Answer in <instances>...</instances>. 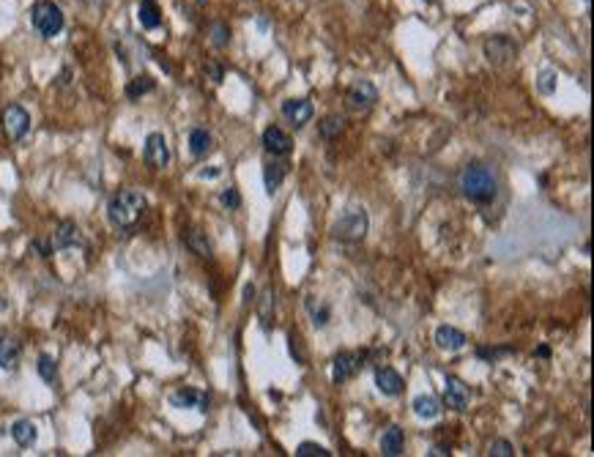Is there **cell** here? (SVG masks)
Here are the masks:
<instances>
[{
  "label": "cell",
  "mask_w": 594,
  "mask_h": 457,
  "mask_svg": "<svg viewBox=\"0 0 594 457\" xmlns=\"http://www.w3.org/2000/svg\"><path fill=\"white\" fill-rule=\"evenodd\" d=\"M460 192L469 197L471 203H490L499 195V175L488 162L474 159L460 170Z\"/></svg>",
  "instance_id": "6da1fadb"
},
{
  "label": "cell",
  "mask_w": 594,
  "mask_h": 457,
  "mask_svg": "<svg viewBox=\"0 0 594 457\" xmlns=\"http://www.w3.org/2000/svg\"><path fill=\"white\" fill-rule=\"evenodd\" d=\"M146 208H148V200H146L143 192H137V189H121V192H115V195L110 197V203H107V219L115 228L126 230L143 219Z\"/></svg>",
  "instance_id": "7a4b0ae2"
},
{
  "label": "cell",
  "mask_w": 594,
  "mask_h": 457,
  "mask_svg": "<svg viewBox=\"0 0 594 457\" xmlns=\"http://www.w3.org/2000/svg\"><path fill=\"white\" fill-rule=\"evenodd\" d=\"M367 230H370L367 211L365 208H351L332 225V235L337 241H345V244H356V241H362L367 235Z\"/></svg>",
  "instance_id": "3957f363"
},
{
  "label": "cell",
  "mask_w": 594,
  "mask_h": 457,
  "mask_svg": "<svg viewBox=\"0 0 594 457\" xmlns=\"http://www.w3.org/2000/svg\"><path fill=\"white\" fill-rule=\"evenodd\" d=\"M31 20H33V28L41 33L44 38H55L63 31V11L61 6L52 3V0H38L33 6Z\"/></svg>",
  "instance_id": "277c9868"
},
{
  "label": "cell",
  "mask_w": 594,
  "mask_h": 457,
  "mask_svg": "<svg viewBox=\"0 0 594 457\" xmlns=\"http://www.w3.org/2000/svg\"><path fill=\"white\" fill-rule=\"evenodd\" d=\"M0 124H3L6 134H8L14 143H20V140H25L28 131H31V115H28V110H25L22 104H8V107L3 110V115H0Z\"/></svg>",
  "instance_id": "5b68a950"
},
{
  "label": "cell",
  "mask_w": 594,
  "mask_h": 457,
  "mask_svg": "<svg viewBox=\"0 0 594 457\" xmlns=\"http://www.w3.org/2000/svg\"><path fill=\"white\" fill-rule=\"evenodd\" d=\"M143 159H146V164H148V167H154V170L167 167V162H170V148H167V140H164V134L151 131V134L146 137V145H143Z\"/></svg>",
  "instance_id": "8992f818"
},
{
  "label": "cell",
  "mask_w": 594,
  "mask_h": 457,
  "mask_svg": "<svg viewBox=\"0 0 594 457\" xmlns=\"http://www.w3.org/2000/svg\"><path fill=\"white\" fill-rule=\"evenodd\" d=\"M515 55H518V44H515L509 36H490V38L485 41V58H488L493 66L509 64Z\"/></svg>",
  "instance_id": "52a82bcc"
},
{
  "label": "cell",
  "mask_w": 594,
  "mask_h": 457,
  "mask_svg": "<svg viewBox=\"0 0 594 457\" xmlns=\"http://www.w3.org/2000/svg\"><path fill=\"white\" fill-rule=\"evenodd\" d=\"M345 99H348V107H353V110H370V107H376L378 91L370 80H356L348 88Z\"/></svg>",
  "instance_id": "ba28073f"
},
{
  "label": "cell",
  "mask_w": 594,
  "mask_h": 457,
  "mask_svg": "<svg viewBox=\"0 0 594 457\" xmlns=\"http://www.w3.org/2000/svg\"><path fill=\"white\" fill-rule=\"evenodd\" d=\"M170 402H173L176 408H189V411L206 414L211 400H208V394L195 389V386H181V389H176V392L170 394Z\"/></svg>",
  "instance_id": "9c48e42d"
},
{
  "label": "cell",
  "mask_w": 594,
  "mask_h": 457,
  "mask_svg": "<svg viewBox=\"0 0 594 457\" xmlns=\"http://www.w3.org/2000/svg\"><path fill=\"white\" fill-rule=\"evenodd\" d=\"M444 402L446 408L452 411H466L471 402V389L460 381V378H446V386H444Z\"/></svg>",
  "instance_id": "30bf717a"
},
{
  "label": "cell",
  "mask_w": 594,
  "mask_h": 457,
  "mask_svg": "<svg viewBox=\"0 0 594 457\" xmlns=\"http://www.w3.org/2000/svg\"><path fill=\"white\" fill-rule=\"evenodd\" d=\"M282 115H285L296 129H302V126L315 115V107L310 99H288V101H282Z\"/></svg>",
  "instance_id": "8fae6325"
},
{
  "label": "cell",
  "mask_w": 594,
  "mask_h": 457,
  "mask_svg": "<svg viewBox=\"0 0 594 457\" xmlns=\"http://www.w3.org/2000/svg\"><path fill=\"white\" fill-rule=\"evenodd\" d=\"M263 148H266L269 154H274V157H288L290 148H293V140H290V134H285L280 126H269V129L263 131Z\"/></svg>",
  "instance_id": "7c38bea8"
},
{
  "label": "cell",
  "mask_w": 594,
  "mask_h": 457,
  "mask_svg": "<svg viewBox=\"0 0 594 457\" xmlns=\"http://www.w3.org/2000/svg\"><path fill=\"white\" fill-rule=\"evenodd\" d=\"M359 367H362V356H356V354H337L334 361H332V381L334 384H343V381L356 375Z\"/></svg>",
  "instance_id": "4fadbf2b"
},
{
  "label": "cell",
  "mask_w": 594,
  "mask_h": 457,
  "mask_svg": "<svg viewBox=\"0 0 594 457\" xmlns=\"http://www.w3.org/2000/svg\"><path fill=\"white\" fill-rule=\"evenodd\" d=\"M80 244H83V233L71 219L61 222L52 233V249H71V247H80Z\"/></svg>",
  "instance_id": "5bb4252c"
},
{
  "label": "cell",
  "mask_w": 594,
  "mask_h": 457,
  "mask_svg": "<svg viewBox=\"0 0 594 457\" xmlns=\"http://www.w3.org/2000/svg\"><path fill=\"white\" fill-rule=\"evenodd\" d=\"M376 386H378V392L386 394V397H397V394L403 392V378H400V372L392 370V367H378Z\"/></svg>",
  "instance_id": "9a60e30c"
},
{
  "label": "cell",
  "mask_w": 594,
  "mask_h": 457,
  "mask_svg": "<svg viewBox=\"0 0 594 457\" xmlns=\"http://www.w3.org/2000/svg\"><path fill=\"white\" fill-rule=\"evenodd\" d=\"M403 447H406V433H403V427L392 425L383 430V435H381V452L383 457H400L403 455Z\"/></svg>",
  "instance_id": "2e32d148"
},
{
  "label": "cell",
  "mask_w": 594,
  "mask_h": 457,
  "mask_svg": "<svg viewBox=\"0 0 594 457\" xmlns=\"http://www.w3.org/2000/svg\"><path fill=\"white\" fill-rule=\"evenodd\" d=\"M189 151H192L195 159L208 157V154L214 151V137H211V131L203 129V126H195V129L189 131Z\"/></svg>",
  "instance_id": "e0dca14e"
},
{
  "label": "cell",
  "mask_w": 594,
  "mask_h": 457,
  "mask_svg": "<svg viewBox=\"0 0 594 457\" xmlns=\"http://www.w3.org/2000/svg\"><path fill=\"white\" fill-rule=\"evenodd\" d=\"M466 334L455 326H438L436 328V345L441 351H460L466 348Z\"/></svg>",
  "instance_id": "ac0fdd59"
},
{
  "label": "cell",
  "mask_w": 594,
  "mask_h": 457,
  "mask_svg": "<svg viewBox=\"0 0 594 457\" xmlns=\"http://www.w3.org/2000/svg\"><path fill=\"white\" fill-rule=\"evenodd\" d=\"M411 408H413V414L419 419H427V422H433V419L441 416V400H438L436 394H419V397H413Z\"/></svg>",
  "instance_id": "d6986e66"
},
{
  "label": "cell",
  "mask_w": 594,
  "mask_h": 457,
  "mask_svg": "<svg viewBox=\"0 0 594 457\" xmlns=\"http://www.w3.org/2000/svg\"><path fill=\"white\" fill-rule=\"evenodd\" d=\"M184 244H187L189 249L197 255V258H203V261H211V255H214V249H211V241H208V235L203 233V230L197 228H189L184 233Z\"/></svg>",
  "instance_id": "ffe728a7"
},
{
  "label": "cell",
  "mask_w": 594,
  "mask_h": 457,
  "mask_svg": "<svg viewBox=\"0 0 594 457\" xmlns=\"http://www.w3.org/2000/svg\"><path fill=\"white\" fill-rule=\"evenodd\" d=\"M137 20L146 31H154L162 25V11H159L157 0H140V8H137Z\"/></svg>",
  "instance_id": "44dd1931"
},
{
  "label": "cell",
  "mask_w": 594,
  "mask_h": 457,
  "mask_svg": "<svg viewBox=\"0 0 594 457\" xmlns=\"http://www.w3.org/2000/svg\"><path fill=\"white\" fill-rule=\"evenodd\" d=\"M11 438L22 447V449H28L36 444V438H38V430L33 425L31 419H17L14 425H11Z\"/></svg>",
  "instance_id": "7402d4cb"
},
{
  "label": "cell",
  "mask_w": 594,
  "mask_h": 457,
  "mask_svg": "<svg viewBox=\"0 0 594 457\" xmlns=\"http://www.w3.org/2000/svg\"><path fill=\"white\" fill-rule=\"evenodd\" d=\"M20 354H22V348H20V342H17V340H11V337H0V367H3V370H17V364H20Z\"/></svg>",
  "instance_id": "603a6c76"
},
{
  "label": "cell",
  "mask_w": 594,
  "mask_h": 457,
  "mask_svg": "<svg viewBox=\"0 0 594 457\" xmlns=\"http://www.w3.org/2000/svg\"><path fill=\"white\" fill-rule=\"evenodd\" d=\"M285 173H288V167H285L282 162L266 164V170H263V181H266V195L269 197L277 195V189H280L282 181H285Z\"/></svg>",
  "instance_id": "cb8c5ba5"
},
{
  "label": "cell",
  "mask_w": 594,
  "mask_h": 457,
  "mask_svg": "<svg viewBox=\"0 0 594 457\" xmlns=\"http://www.w3.org/2000/svg\"><path fill=\"white\" fill-rule=\"evenodd\" d=\"M154 88H157L154 77H148V74H140V77L129 80V85H126V96H129V99H140V96H146V94H151Z\"/></svg>",
  "instance_id": "d4e9b609"
},
{
  "label": "cell",
  "mask_w": 594,
  "mask_h": 457,
  "mask_svg": "<svg viewBox=\"0 0 594 457\" xmlns=\"http://www.w3.org/2000/svg\"><path fill=\"white\" fill-rule=\"evenodd\" d=\"M345 129V115H326L323 121H320V126H318V131H320V137H326V140H334V137H340Z\"/></svg>",
  "instance_id": "484cf974"
},
{
  "label": "cell",
  "mask_w": 594,
  "mask_h": 457,
  "mask_svg": "<svg viewBox=\"0 0 594 457\" xmlns=\"http://www.w3.org/2000/svg\"><path fill=\"white\" fill-rule=\"evenodd\" d=\"M257 315H260L263 326L271 328V321H274V291H271V288H266V291L260 293V301H257Z\"/></svg>",
  "instance_id": "4316f807"
},
{
  "label": "cell",
  "mask_w": 594,
  "mask_h": 457,
  "mask_svg": "<svg viewBox=\"0 0 594 457\" xmlns=\"http://www.w3.org/2000/svg\"><path fill=\"white\" fill-rule=\"evenodd\" d=\"M36 370H38L41 381H47V384H55V381H58V364H55L52 356L41 354V356H38V364H36Z\"/></svg>",
  "instance_id": "83f0119b"
},
{
  "label": "cell",
  "mask_w": 594,
  "mask_h": 457,
  "mask_svg": "<svg viewBox=\"0 0 594 457\" xmlns=\"http://www.w3.org/2000/svg\"><path fill=\"white\" fill-rule=\"evenodd\" d=\"M307 310H310V315H313V324L318 328H323L329 324V318H332V310H329V304H315V298L307 301Z\"/></svg>",
  "instance_id": "f1b7e54d"
},
{
  "label": "cell",
  "mask_w": 594,
  "mask_h": 457,
  "mask_svg": "<svg viewBox=\"0 0 594 457\" xmlns=\"http://www.w3.org/2000/svg\"><path fill=\"white\" fill-rule=\"evenodd\" d=\"M537 88H539V94H553L556 91V74L551 71V68H542L539 74H537Z\"/></svg>",
  "instance_id": "f546056e"
},
{
  "label": "cell",
  "mask_w": 594,
  "mask_h": 457,
  "mask_svg": "<svg viewBox=\"0 0 594 457\" xmlns=\"http://www.w3.org/2000/svg\"><path fill=\"white\" fill-rule=\"evenodd\" d=\"M332 452L326 449V447H320V444H310V441H304V444H299L296 447V457H329Z\"/></svg>",
  "instance_id": "4dcf8cb0"
},
{
  "label": "cell",
  "mask_w": 594,
  "mask_h": 457,
  "mask_svg": "<svg viewBox=\"0 0 594 457\" xmlns=\"http://www.w3.org/2000/svg\"><path fill=\"white\" fill-rule=\"evenodd\" d=\"M208 36H211L214 47H225V44L230 41V28H227L225 22H214V25L208 28Z\"/></svg>",
  "instance_id": "1f68e13d"
},
{
  "label": "cell",
  "mask_w": 594,
  "mask_h": 457,
  "mask_svg": "<svg viewBox=\"0 0 594 457\" xmlns=\"http://www.w3.org/2000/svg\"><path fill=\"white\" fill-rule=\"evenodd\" d=\"M488 455H490V457H512V455H515V447H512L509 441L499 438V441H493V444H490Z\"/></svg>",
  "instance_id": "d6a6232c"
},
{
  "label": "cell",
  "mask_w": 594,
  "mask_h": 457,
  "mask_svg": "<svg viewBox=\"0 0 594 457\" xmlns=\"http://www.w3.org/2000/svg\"><path fill=\"white\" fill-rule=\"evenodd\" d=\"M219 200H222V205H225V208H239V205H241V195H239V189H236V187L225 189Z\"/></svg>",
  "instance_id": "836d02e7"
},
{
  "label": "cell",
  "mask_w": 594,
  "mask_h": 457,
  "mask_svg": "<svg viewBox=\"0 0 594 457\" xmlns=\"http://www.w3.org/2000/svg\"><path fill=\"white\" fill-rule=\"evenodd\" d=\"M501 354H509V348H479V351H476V356H479V359H496V356H501Z\"/></svg>",
  "instance_id": "e575fe53"
},
{
  "label": "cell",
  "mask_w": 594,
  "mask_h": 457,
  "mask_svg": "<svg viewBox=\"0 0 594 457\" xmlns=\"http://www.w3.org/2000/svg\"><path fill=\"white\" fill-rule=\"evenodd\" d=\"M206 77H211L214 82H222L225 71H222V66H219V64H208V66H206Z\"/></svg>",
  "instance_id": "d590c367"
},
{
  "label": "cell",
  "mask_w": 594,
  "mask_h": 457,
  "mask_svg": "<svg viewBox=\"0 0 594 457\" xmlns=\"http://www.w3.org/2000/svg\"><path fill=\"white\" fill-rule=\"evenodd\" d=\"M222 175V170L219 167H211V170H200V178H217Z\"/></svg>",
  "instance_id": "8d00e7d4"
},
{
  "label": "cell",
  "mask_w": 594,
  "mask_h": 457,
  "mask_svg": "<svg viewBox=\"0 0 594 457\" xmlns=\"http://www.w3.org/2000/svg\"><path fill=\"white\" fill-rule=\"evenodd\" d=\"M433 457H444V455H449V449L446 447H433V452H430Z\"/></svg>",
  "instance_id": "74e56055"
},
{
  "label": "cell",
  "mask_w": 594,
  "mask_h": 457,
  "mask_svg": "<svg viewBox=\"0 0 594 457\" xmlns=\"http://www.w3.org/2000/svg\"><path fill=\"white\" fill-rule=\"evenodd\" d=\"M244 296H247V298H244V304H250V298H255V288H250V285H247Z\"/></svg>",
  "instance_id": "f35d334b"
},
{
  "label": "cell",
  "mask_w": 594,
  "mask_h": 457,
  "mask_svg": "<svg viewBox=\"0 0 594 457\" xmlns=\"http://www.w3.org/2000/svg\"><path fill=\"white\" fill-rule=\"evenodd\" d=\"M3 310H6V298H0V312H3Z\"/></svg>",
  "instance_id": "ab89813d"
},
{
  "label": "cell",
  "mask_w": 594,
  "mask_h": 457,
  "mask_svg": "<svg viewBox=\"0 0 594 457\" xmlns=\"http://www.w3.org/2000/svg\"><path fill=\"white\" fill-rule=\"evenodd\" d=\"M584 3H589V0H584Z\"/></svg>",
  "instance_id": "60d3db41"
},
{
  "label": "cell",
  "mask_w": 594,
  "mask_h": 457,
  "mask_svg": "<svg viewBox=\"0 0 594 457\" xmlns=\"http://www.w3.org/2000/svg\"><path fill=\"white\" fill-rule=\"evenodd\" d=\"M96 3H101V0H96Z\"/></svg>",
  "instance_id": "b9f144b4"
}]
</instances>
